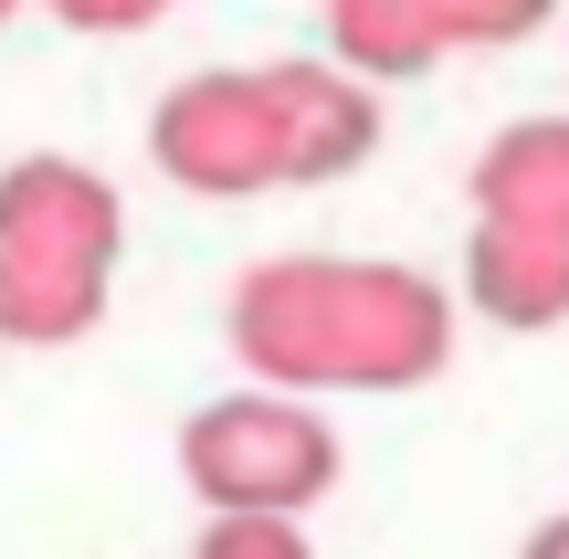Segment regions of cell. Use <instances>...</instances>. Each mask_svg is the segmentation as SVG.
Returning <instances> with one entry per match:
<instances>
[{"label": "cell", "mask_w": 569, "mask_h": 559, "mask_svg": "<svg viewBox=\"0 0 569 559\" xmlns=\"http://www.w3.org/2000/svg\"><path fill=\"white\" fill-rule=\"evenodd\" d=\"M148 159L190 201H264L284 190V127L264 63H201L148 106Z\"/></svg>", "instance_id": "3957f363"}, {"label": "cell", "mask_w": 569, "mask_h": 559, "mask_svg": "<svg viewBox=\"0 0 569 559\" xmlns=\"http://www.w3.org/2000/svg\"><path fill=\"white\" fill-rule=\"evenodd\" d=\"M465 201L475 222H507V232H559L569 243V117H517L475 148L465 169Z\"/></svg>", "instance_id": "8992f818"}, {"label": "cell", "mask_w": 569, "mask_h": 559, "mask_svg": "<svg viewBox=\"0 0 569 559\" xmlns=\"http://www.w3.org/2000/svg\"><path fill=\"white\" fill-rule=\"evenodd\" d=\"M190 559H317V539L284 528V518H211L190 539Z\"/></svg>", "instance_id": "8fae6325"}, {"label": "cell", "mask_w": 569, "mask_h": 559, "mask_svg": "<svg viewBox=\"0 0 569 559\" xmlns=\"http://www.w3.org/2000/svg\"><path fill=\"white\" fill-rule=\"evenodd\" d=\"M53 21H74V32H148V21H159V0H63Z\"/></svg>", "instance_id": "7c38bea8"}, {"label": "cell", "mask_w": 569, "mask_h": 559, "mask_svg": "<svg viewBox=\"0 0 569 559\" xmlns=\"http://www.w3.org/2000/svg\"><path fill=\"white\" fill-rule=\"evenodd\" d=\"M538 21H549V0H443L453 53H496V42H528Z\"/></svg>", "instance_id": "30bf717a"}, {"label": "cell", "mask_w": 569, "mask_h": 559, "mask_svg": "<svg viewBox=\"0 0 569 559\" xmlns=\"http://www.w3.org/2000/svg\"><path fill=\"white\" fill-rule=\"evenodd\" d=\"M106 296L117 286H74V274L0 264V338H21V349H74V338L106 328Z\"/></svg>", "instance_id": "9c48e42d"}, {"label": "cell", "mask_w": 569, "mask_h": 559, "mask_svg": "<svg viewBox=\"0 0 569 559\" xmlns=\"http://www.w3.org/2000/svg\"><path fill=\"white\" fill-rule=\"evenodd\" d=\"M465 307L486 328H569V243L559 232H507V222H475L465 232Z\"/></svg>", "instance_id": "52a82bcc"}, {"label": "cell", "mask_w": 569, "mask_h": 559, "mask_svg": "<svg viewBox=\"0 0 569 559\" xmlns=\"http://www.w3.org/2000/svg\"><path fill=\"white\" fill-rule=\"evenodd\" d=\"M443 53H453L443 0H327V63H338V74H359L369 96H380V84L432 74Z\"/></svg>", "instance_id": "ba28073f"}, {"label": "cell", "mask_w": 569, "mask_h": 559, "mask_svg": "<svg viewBox=\"0 0 569 559\" xmlns=\"http://www.w3.org/2000/svg\"><path fill=\"white\" fill-rule=\"evenodd\" d=\"M0 21H21V11H11V0H0Z\"/></svg>", "instance_id": "5bb4252c"}, {"label": "cell", "mask_w": 569, "mask_h": 559, "mask_svg": "<svg viewBox=\"0 0 569 559\" xmlns=\"http://www.w3.org/2000/svg\"><path fill=\"white\" fill-rule=\"evenodd\" d=\"M0 264L74 274V286H117L127 264V190L74 148H21L0 169Z\"/></svg>", "instance_id": "277c9868"}, {"label": "cell", "mask_w": 569, "mask_h": 559, "mask_svg": "<svg viewBox=\"0 0 569 559\" xmlns=\"http://www.w3.org/2000/svg\"><path fill=\"white\" fill-rule=\"evenodd\" d=\"M264 84H274V127H284V190H327L380 159V127H390L380 96L359 74H338L327 53H284L264 63Z\"/></svg>", "instance_id": "5b68a950"}, {"label": "cell", "mask_w": 569, "mask_h": 559, "mask_svg": "<svg viewBox=\"0 0 569 559\" xmlns=\"http://www.w3.org/2000/svg\"><path fill=\"white\" fill-rule=\"evenodd\" d=\"M253 391H422L453 370V286L401 253H264L232 274L222 307Z\"/></svg>", "instance_id": "6da1fadb"}, {"label": "cell", "mask_w": 569, "mask_h": 559, "mask_svg": "<svg viewBox=\"0 0 569 559\" xmlns=\"http://www.w3.org/2000/svg\"><path fill=\"white\" fill-rule=\"evenodd\" d=\"M180 486L211 507V518H284L306 528L327 497H338V422L317 401L284 391H222L180 422Z\"/></svg>", "instance_id": "7a4b0ae2"}, {"label": "cell", "mask_w": 569, "mask_h": 559, "mask_svg": "<svg viewBox=\"0 0 569 559\" xmlns=\"http://www.w3.org/2000/svg\"><path fill=\"white\" fill-rule=\"evenodd\" d=\"M517 559H569V507H559L549 528H528V549H517Z\"/></svg>", "instance_id": "4fadbf2b"}]
</instances>
